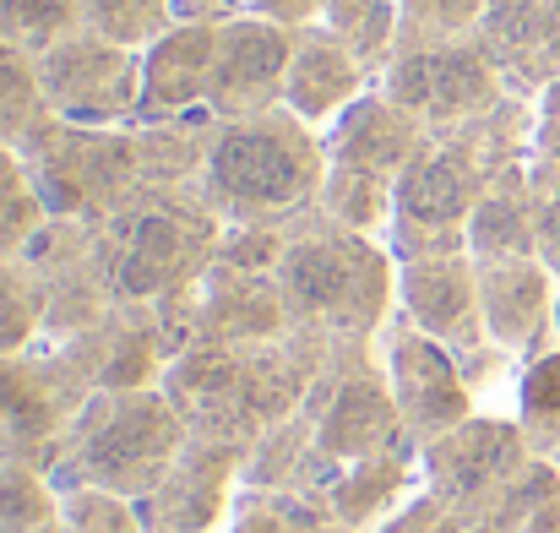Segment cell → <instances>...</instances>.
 Listing matches in <instances>:
<instances>
[{
  "instance_id": "4316f807",
  "label": "cell",
  "mask_w": 560,
  "mask_h": 533,
  "mask_svg": "<svg viewBox=\"0 0 560 533\" xmlns=\"http://www.w3.org/2000/svg\"><path fill=\"white\" fill-rule=\"evenodd\" d=\"M517 425L539 457L560 463V344L517 370Z\"/></svg>"
},
{
  "instance_id": "b9f144b4",
  "label": "cell",
  "mask_w": 560,
  "mask_h": 533,
  "mask_svg": "<svg viewBox=\"0 0 560 533\" xmlns=\"http://www.w3.org/2000/svg\"><path fill=\"white\" fill-rule=\"evenodd\" d=\"M311 533H360V529H349V523H332V518H327V523H316Z\"/></svg>"
},
{
  "instance_id": "d4e9b609",
  "label": "cell",
  "mask_w": 560,
  "mask_h": 533,
  "mask_svg": "<svg viewBox=\"0 0 560 533\" xmlns=\"http://www.w3.org/2000/svg\"><path fill=\"white\" fill-rule=\"evenodd\" d=\"M392 196L397 185L381 175H365V170H349V164H327V179H322V196H316V212L338 229H354V234H371V240H386L392 229Z\"/></svg>"
},
{
  "instance_id": "2e32d148",
  "label": "cell",
  "mask_w": 560,
  "mask_h": 533,
  "mask_svg": "<svg viewBox=\"0 0 560 533\" xmlns=\"http://www.w3.org/2000/svg\"><path fill=\"white\" fill-rule=\"evenodd\" d=\"M474 267H479L485 338L495 349H506L517 364L556 349V300H560L556 273L539 256H501V262H474Z\"/></svg>"
},
{
  "instance_id": "9a60e30c",
  "label": "cell",
  "mask_w": 560,
  "mask_h": 533,
  "mask_svg": "<svg viewBox=\"0 0 560 533\" xmlns=\"http://www.w3.org/2000/svg\"><path fill=\"white\" fill-rule=\"evenodd\" d=\"M60 355L77 364V375L93 392H137V386H159L170 370V338L153 305H109L88 333L55 344Z\"/></svg>"
},
{
  "instance_id": "d590c367",
  "label": "cell",
  "mask_w": 560,
  "mask_h": 533,
  "mask_svg": "<svg viewBox=\"0 0 560 533\" xmlns=\"http://www.w3.org/2000/svg\"><path fill=\"white\" fill-rule=\"evenodd\" d=\"M402 11V44H435V38H468L485 16V0H397Z\"/></svg>"
},
{
  "instance_id": "277c9868",
  "label": "cell",
  "mask_w": 560,
  "mask_h": 533,
  "mask_svg": "<svg viewBox=\"0 0 560 533\" xmlns=\"http://www.w3.org/2000/svg\"><path fill=\"white\" fill-rule=\"evenodd\" d=\"M186 419L164 397V386L137 392H93L71 425L66 457L55 463V485H104L115 496L148 501L186 447Z\"/></svg>"
},
{
  "instance_id": "8d00e7d4",
  "label": "cell",
  "mask_w": 560,
  "mask_h": 533,
  "mask_svg": "<svg viewBox=\"0 0 560 533\" xmlns=\"http://www.w3.org/2000/svg\"><path fill=\"white\" fill-rule=\"evenodd\" d=\"M528 212H534V245L539 262L560 278V164L556 159H528Z\"/></svg>"
},
{
  "instance_id": "f35d334b",
  "label": "cell",
  "mask_w": 560,
  "mask_h": 533,
  "mask_svg": "<svg viewBox=\"0 0 560 533\" xmlns=\"http://www.w3.org/2000/svg\"><path fill=\"white\" fill-rule=\"evenodd\" d=\"M332 0H240V11L250 16H267V22H283V27H316L327 16Z\"/></svg>"
},
{
  "instance_id": "ffe728a7",
  "label": "cell",
  "mask_w": 560,
  "mask_h": 533,
  "mask_svg": "<svg viewBox=\"0 0 560 533\" xmlns=\"http://www.w3.org/2000/svg\"><path fill=\"white\" fill-rule=\"evenodd\" d=\"M212 60H218V22H207V16H180L164 38H153V44L142 49V104H137V126L207 109Z\"/></svg>"
},
{
  "instance_id": "83f0119b",
  "label": "cell",
  "mask_w": 560,
  "mask_h": 533,
  "mask_svg": "<svg viewBox=\"0 0 560 533\" xmlns=\"http://www.w3.org/2000/svg\"><path fill=\"white\" fill-rule=\"evenodd\" d=\"M77 5H82L88 33L126 44V49H148L180 22V0H77Z\"/></svg>"
},
{
  "instance_id": "1f68e13d",
  "label": "cell",
  "mask_w": 560,
  "mask_h": 533,
  "mask_svg": "<svg viewBox=\"0 0 560 533\" xmlns=\"http://www.w3.org/2000/svg\"><path fill=\"white\" fill-rule=\"evenodd\" d=\"M44 115L49 109H44V93H38L33 55L0 38V148H16Z\"/></svg>"
},
{
  "instance_id": "ba28073f",
  "label": "cell",
  "mask_w": 560,
  "mask_h": 533,
  "mask_svg": "<svg viewBox=\"0 0 560 533\" xmlns=\"http://www.w3.org/2000/svg\"><path fill=\"white\" fill-rule=\"evenodd\" d=\"M305 414L316 425V452L332 468H349L360 457L392 452V447L408 441L402 414H397L392 386H386V370H381V355H375V338L332 349L327 370L316 375V386L305 397Z\"/></svg>"
},
{
  "instance_id": "484cf974",
  "label": "cell",
  "mask_w": 560,
  "mask_h": 533,
  "mask_svg": "<svg viewBox=\"0 0 560 533\" xmlns=\"http://www.w3.org/2000/svg\"><path fill=\"white\" fill-rule=\"evenodd\" d=\"M322 27H332L354 55L360 66L371 71V82H381V71L392 66L397 44H402V11L397 0H332Z\"/></svg>"
},
{
  "instance_id": "ee69618b",
  "label": "cell",
  "mask_w": 560,
  "mask_h": 533,
  "mask_svg": "<svg viewBox=\"0 0 560 533\" xmlns=\"http://www.w3.org/2000/svg\"><path fill=\"white\" fill-rule=\"evenodd\" d=\"M556 338H560V300H556Z\"/></svg>"
},
{
  "instance_id": "e0dca14e",
  "label": "cell",
  "mask_w": 560,
  "mask_h": 533,
  "mask_svg": "<svg viewBox=\"0 0 560 533\" xmlns=\"http://www.w3.org/2000/svg\"><path fill=\"white\" fill-rule=\"evenodd\" d=\"M240 468H245L240 447L186 436L175 468L142 501L148 533H223L234 501H240Z\"/></svg>"
},
{
  "instance_id": "52a82bcc",
  "label": "cell",
  "mask_w": 560,
  "mask_h": 533,
  "mask_svg": "<svg viewBox=\"0 0 560 533\" xmlns=\"http://www.w3.org/2000/svg\"><path fill=\"white\" fill-rule=\"evenodd\" d=\"M402 115H413L430 137L468 131L490 109H501L512 93L501 71L490 66L485 44L468 38H435V44H397L392 66L375 82Z\"/></svg>"
},
{
  "instance_id": "cb8c5ba5",
  "label": "cell",
  "mask_w": 560,
  "mask_h": 533,
  "mask_svg": "<svg viewBox=\"0 0 560 533\" xmlns=\"http://www.w3.org/2000/svg\"><path fill=\"white\" fill-rule=\"evenodd\" d=\"M468 256L474 262L539 256V245H534V212H528V159L490 175L474 218H468Z\"/></svg>"
},
{
  "instance_id": "f546056e",
  "label": "cell",
  "mask_w": 560,
  "mask_h": 533,
  "mask_svg": "<svg viewBox=\"0 0 560 533\" xmlns=\"http://www.w3.org/2000/svg\"><path fill=\"white\" fill-rule=\"evenodd\" d=\"M44 223H49V212H44V201L33 190L22 153L0 148V262H16Z\"/></svg>"
},
{
  "instance_id": "e575fe53",
  "label": "cell",
  "mask_w": 560,
  "mask_h": 533,
  "mask_svg": "<svg viewBox=\"0 0 560 533\" xmlns=\"http://www.w3.org/2000/svg\"><path fill=\"white\" fill-rule=\"evenodd\" d=\"M316 523H327L322 501L305 496H267V490H240L234 512L223 533H311Z\"/></svg>"
},
{
  "instance_id": "8992f818",
  "label": "cell",
  "mask_w": 560,
  "mask_h": 533,
  "mask_svg": "<svg viewBox=\"0 0 560 533\" xmlns=\"http://www.w3.org/2000/svg\"><path fill=\"white\" fill-rule=\"evenodd\" d=\"M495 170H506V164H495L468 131L430 137L413 153V164L397 175L392 229H386L392 262L468 251V218H474V207H479Z\"/></svg>"
},
{
  "instance_id": "4dcf8cb0",
  "label": "cell",
  "mask_w": 560,
  "mask_h": 533,
  "mask_svg": "<svg viewBox=\"0 0 560 533\" xmlns=\"http://www.w3.org/2000/svg\"><path fill=\"white\" fill-rule=\"evenodd\" d=\"M60 490V529L66 533H148L142 518V501L131 496H115L104 485H55Z\"/></svg>"
},
{
  "instance_id": "5b68a950",
  "label": "cell",
  "mask_w": 560,
  "mask_h": 533,
  "mask_svg": "<svg viewBox=\"0 0 560 533\" xmlns=\"http://www.w3.org/2000/svg\"><path fill=\"white\" fill-rule=\"evenodd\" d=\"M16 153L49 218L104 223L115 207H126L142 190L137 126H77V120L44 115L16 142Z\"/></svg>"
},
{
  "instance_id": "7c38bea8",
  "label": "cell",
  "mask_w": 560,
  "mask_h": 533,
  "mask_svg": "<svg viewBox=\"0 0 560 533\" xmlns=\"http://www.w3.org/2000/svg\"><path fill=\"white\" fill-rule=\"evenodd\" d=\"M375 355L386 370L392 403L402 414V436L413 447H424V441L446 436L452 425H463L468 414H479V397H474L457 355L446 344H435L430 333H419L408 316H392L375 333Z\"/></svg>"
},
{
  "instance_id": "ac0fdd59",
  "label": "cell",
  "mask_w": 560,
  "mask_h": 533,
  "mask_svg": "<svg viewBox=\"0 0 560 533\" xmlns=\"http://www.w3.org/2000/svg\"><path fill=\"white\" fill-rule=\"evenodd\" d=\"M397 316H408L419 333L446 344L457 359L485 349V316H479V267L468 251L457 256H419L397 262Z\"/></svg>"
},
{
  "instance_id": "836d02e7",
  "label": "cell",
  "mask_w": 560,
  "mask_h": 533,
  "mask_svg": "<svg viewBox=\"0 0 560 533\" xmlns=\"http://www.w3.org/2000/svg\"><path fill=\"white\" fill-rule=\"evenodd\" d=\"M77 27H82V5L77 0H0V38L27 49V55L60 44Z\"/></svg>"
},
{
  "instance_id": "7402d4cb",
  "label": "cell",
  "mask_w": 560,
  "mask_h": 533,
  "mask_svg": "<svg viewBox=\"0 0 560 533\" xmlns=\"http://www.w3.org/2000/svg\"><path fill=\"white\" fill-rule=\"evenodd\" d=\"M322 142H327V164H349V170H365V175L397 185V175L413 164V153L430 142V131L413 115H402L381 88H371L322 131Z\"/></svg>"
},
{
  "instance_id": "3957f363",
  "label": "cell",
  "mask_w": 560,
  "mask_h": 533,
  "mask_svg": "<svg viewBox=\"0 0 560 533\" xmlns=\"http://www.w3.org/2000/svg\"><path fill=\"white\" fill-rule=\"evenodd\" d=\"M223 240L201 185H142L93 229V256L115 305H159L190 289Z\"/></svg>"
},
{
  "instance_id": "ab89813d",
  "label": "cell",
  "mask_w": 560,
  "mask_h": 533,
  "mask_svg": "<svg viewBox=\"0 0 560 533\" xmlns=\"http://www.w3.org/2000/svg\"><path fill=\"white\" fill-rule=\"evenodd\" d=\"M534 153H539V159H556V164H560V82H556V88H545V99H539Z\"/></svg>"
},
{
  "instance_id": "6da1fadb",
  "label": "cell",
  "mask_w": 560,
  "mask_h": 533,
  "mask_svg": "<svg viewBox=\"0 0 560 533\" xmlns=\"http://www.w3.org/2000/svg\"><path fill=\"white\" fill-rule=\"evenodd\" d=\"M327 179V142L294 109L223 120L201 170V196L223 223L294 229L316 212Z\"/></svg>"
},
{
  "instance_id": "4fadbf2b",
  "label": "cell",
  "mask_w": 560,
  "mask_h": 533,
  "mask_svg": "<svg viewBox=\"0 0 560 533\" xmlns=\"http://www.w3.org/2000/svg\"><path fill=\"white\" fill-rule=\"evenodd\" d=\"M289 55H294V27L250 16V11L223 16L218 22V60H212L207 109L218 120H250V115L283 109Z\"/></svg>"
},
{
  "instance_id": "5bb4252c",
  "label": "cell",
  "mask_w": 560,
  "mask_h": 533,
  "mask_svg": "<svg viewBox=\"0 0 560 533\" xmlns=\"http://www.w3.org/2000/svg\"><path fill=\"white\" fill-rule=\"evenodd\" d=\"M164 397L180 408L190 436L223 441L250 452L261 425L250 414V381H245V349H186L164 370Z\"/></svg>"
},
{
  "instance_id": "30bf717a",
  "label": "cell",
  "mask_w": 560,
  "mask_h": 533,
  "mask_svg": "<svg viewBox=\"0 0 560 533\" xmlns=\"http://www.w3.org/2000/svg\"><path fill=\"white\" fill-rule=\"evenodd\" d=\"M38 93L55 120L77 126H137L142 104V49L109 44L88 27L66 33L60 44L33 55Z\"/></svg>"
},
{
  "instance_id": "9c48e42d",
  "label": "cell",
  "mask_w": 560,
  "mask_h": 533,
  "mask_svg": "<svg viewBox=\"0 0 560 533\" xmlns=\"http://www.w3.org/2000/svg\"><path fill=\"white\" fill-rule=\"evenodd\" d=\"M88 397L93 386L44 338L22 355H0V457H22L55 474Z\"/></svg>"
},
{
  "instance_id": "60d3db41",
  "label": "cell",
  "mask_w": 560,
  "mask_h": 533,
  "mask_svg": "<svg viewBox=\"0 0 560 533\" xmlns=\"http://www.w3.org/2000/svg\"><path fill=\"white\" fill-rule=\"evenodd\" d=\"M229 5H240V0H180V16H207V22H223V16H234Z\"/></svg>"
},
{
  "instance_id": "d6a6232c",
  "label": "cell",
  "mask_w": 560,
  "mask_h": 533,
  "mask_svg": "<svg viewBox=\"0 0 560 533\" xmlns=\"http://www.w3.org/2000/svg\"><path fill=\"white\" fill-rule=\"evenodd\" d=\"M44 338V289L22 262H0V355H22Z\"/></svg>"
},
{
  "instance_id": "603a6c76",
  "label": "cell",
  "mask_w": 560,
  "mask_h": 533,
  "mask_svg": "<svg viewBox=\"0 0 560 533\" xmlns=\"http://www.w3.org/2000/svg\"><path fill=\"white\" fill-rule=\"evenodd\" d=\"M413 490H424L419 485V447L402 441L392 452H375V457H360V463L338 468L332 485H327V496H322V507H327L332 523L375 533Z\"/></svg>"
},
{
  "instance_id": "f1b7e54d",
  "label": "cell",
  "mask_w": 560,
  "mask_h": 533,
  "mask_svg": "<svg viewBox=\"0 0 560 533\" xmlns=\"http://www.w3.org/2000/svg\"><path fill=\"white\" fill-rule=\"evenodd\" d=\"M60 490L49 479V468L22 463V457H0V533H33L55 523Z\"/></svg>"
},
{
  "instance_id": "44dd1931",
  "label": "cell",
  "mask_w": 560,
  "mask_h": 533,
  "mask_svg": "<svg viewBox=\"0 0 560 533\" xmlns=\"http://www.w3.org/2000/svg\"><path fill=\"white\" fill-rule=\"evenodd\" d=\"M371 71L360 55L332 33V27H294V55H289V82H283V109H294L305 126L327 131L360 93H371Z\"/></svg>"
},
{
  "instance_id": "7bdbcfd3",
  "label": "cell",
  "mask_w": 560,
  "mask_h": 533,
  "mask_svg": "<svg viewBox=\"0 0 560 533\" xmlns=\"http://www.w3.org/2000/svg\"><path fill=\"white\" fill-rule=\"evenodd\" d=\"M33 533H66V529H60V518H55V523H44V529H33Z\"/></svg>"
},
{
  "instance_id": "d6986e66",
  "label": "cell",
  "mask_w": 560,
  "mask_h": 533,
  "mask_svg": "<svg viewBox=\"0 0 560 533\" xmlns=\"http://www.w3.org/2000/svg\"><path fill=\"white\" fill-rule=\"evenodd\" d=\"M474 38L501 71L506 93L539 104L545 88L560 82V0H485Z\"/></svg>"
},
{
  "instance_id": "8fae6325",
  "label": "cell",
  "mask_w": 560,
  "mask_h": 533,
  "mask_svg": "<svg viewBox=\"0 0 560 533\" xmlns=\"http://www.w3.org/2000/svg\"><path fill=\"white\" fill-rule=\"evenodd\" d=\"M534 441L517 425V414H468L463 425H452L446 436L419 447V485L457 512L463 523L490 507L528 463H534Z\"/></svg>"
},
{
  "instance_id": "7a4b0ae2",
  "label": "cell",
  "mask_w": 560,
  "mask_h": 533,
  "mask_svg": "<svg viewBox=\"0 0 560 533\" xmlns=\"http://www.w3.org/2000/svg\"><path fill=\"white\" fill-rule=\"evenodd\" d=\"M278 289L294 333L365 344L397 316V262L386 240L327 223L322 212L289 229Z\"/></svg>"
},
{
  "instance_id": "74e56055",
  "label": "cell",
  "mask_w": 560,
  "mask_h": 533,
  "mask_svg": "<svg viewBox=\"0 0 560 533\" xmlns=\"http://www.w3.org/2000/svg\"><path fill=\"white\" fill-rule=\"evenodd\" d=\"M375 533H463V518L457 512H446L430 490H413L386 523Z\"/></svg>"
}]
</instances>
